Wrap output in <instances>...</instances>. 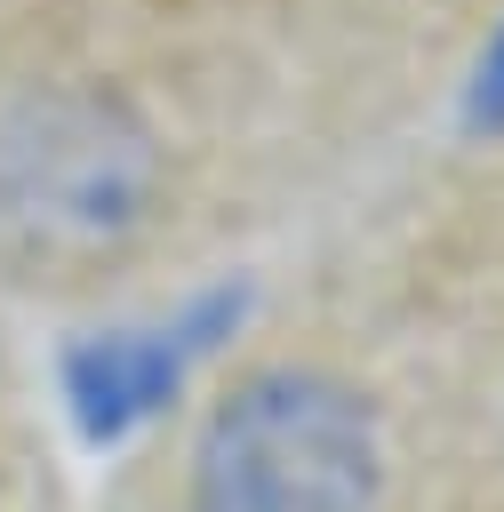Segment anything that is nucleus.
Segmentation results:
<instances>
[{
	"instance_id": "obj_1",
	"label": "nucleus",
	"mask_w": 504,
	"mask_h": 512,
	"mask_svg": "<svg viewBox=\"0 0 504 512\" xmlns=\"http://www.w3.org/2000/svg\"><path fill=\"white\" fill-rule=\"evenodd\" d=\"M160 192L152 128L88 80H48L0 112V264L88 272L120 256Z\"/></svg>"
},
{
	"instance_id": "obj_2",
	"label": "nucleus",
	"mask_w": 504,
	"mask_h": 512,
	"mask_svg": "<svg viewBox=\"0 0 504 512\" xmlns=\"http://www.w3.org/2000/svg\"><path fill=\"white\" fill-rule=\"evenodd\" d=\"M376 488L368 392L304 360L240 376L192 440V512H376Z\"/></svg>"
},
{
	"instance_id": "obj_3",
	"label": "nucleus",
	"mask_w": 504,
	"mask_h": 512,
	"mask_svg": "<svg viewBox=\"0 0 504 512\" xmlns=\"http://www.w3.org/2000/svg\"><path fill=\"white\" fill-rule=\"evenodd\" d=\"M224 312H232V296H208V304H184V320H168V328H112V336L72 344L64 352V400H72V416L96 440H112L120 424L152 416L176 392V376L192 368V352H208V336L224 328Z\"/></svg>"
},
{
	"instance_id": "obj_4",
	"label": "nucleus",
	"mask_w": 504,
	"mask_h": 512,
	"mask_svg": "<svg viewBox=\"0 0 504 512\" xmlns=\"http://www.w3.org/2000/svg\"><path fill=\"white\" fill-rule=\"evenodd\" d=\"M472 112H480L488 128H504V32H496V48H488V64H480V80H472Z\"/></svg>"
}]
</instances>
